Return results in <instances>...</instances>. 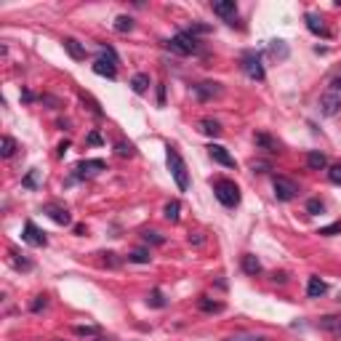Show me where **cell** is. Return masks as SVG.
Segmentation results:
<instances>
[{"instance_id":"6da1fadb","label":"cell","mask_w":341,"mask_h":341,"mask_svg":"<svg viewBox=\"0 0 341 341\" xmlns=\"http://www.w3.org/2000/svg\"><path fill=\"white\" fill-rule=\"evenodd\" d=\"M166 48L170 54H179V56H192L200 51V40L192 30H179L170 40H166Z\"/></svg>"},{"instance_id":"7a4b0ae2","label":"cell","mask_w":341,"mask_h":341,"mask_svg":"<svg viewBox=\"0 0 341 341\" xmlns=\"http://www.w3.org/2000/svg\"><path fill=\"white\" fill-rule=\"evenodd\" d=\"M168 152H166V160H168V170H170V176H173V181H176V187L184 192V189L189 187V173H187V163H184V157L179 155V149L176 147H170L168 144Z\"/></svg>"},{"instance_id":"3957f363","label":"cell","mask_w":341,"mask_h":341,"mask_svg":"<svg viewBox=\"0 0 341 341\" xmlns=\"http://www.w3.org/2000/svg\"><path fill=\"white\" fill-rule=\"evenodd\" d=\"M341 107V75H336L331 83H328L325 94L320 96V112L325 117H333Z\"/></svg>"},{"instance_id":"277c9868","label":"cell","mask_w":341,"mask_h":341,"mask_svg":"<svg viewBox=\"0 0 341 341\" xmlns=\"http://www.w3.org/2000/svg\"><path fill=\"white\" fill-rule=\"evenodd\" d=\"M213 195L224 208H238L240 205V187L229 179H216L213 181Z\"/></svg>"},{"instance_id":"5b68a950","label":"cell","mask_w":341,"mask_h":341,"mask_svg":"<svg viewBox=\"0 0 341 341\" xmlns=\"http://www.w3.org/2000/svg\"><path fill=\"white\" fill-rule=\"evenodd\" d=\"M240 67H242V72H245L251 80H259V83H261V80L267 77L259 51H245V54H242V59H240Z\"/></svg>"},{"instance_id":"8992f818","label":"cell","mask_w":341,"mask_h":341,"mask_svg":"<svg viewBox=\"0 0 341 341\" xmlns=\"http://www.w3.org/2000/svg\"><path fill=\"white\" fill-rule=\"evenodd\" d=\"M274 198H277L280 203H291L293 198L299 195V187L293 179H285V176H274Z\"/></svg>"},{"instance_id":"52a82bcc","label":"cell","mask_w":341,"mask_h":341,"mask_svg":"<svg viewBox=\"0 0 341 341\" xmlns=\"http://www.w3.org/2000/svg\"><path fill=\"white\" fill-rule=\"evenodd\" d=\"M22 240H24V242H30V245H35V248H45V245H48V238H45V232H40V229L35 227V221H32V219L24 221Z\"/></svg>"},{"instance_id":"ba28073f","label":"cell","mask_w":341,"mask_h":341,"mask_svg":"<svg viewBox=\"0 0 341 341\" xmlns=\"http://www.w3.org/2000/svg\"><path fill=\"white\" fill-rule=\"evenodd\" d=\"M213 14L221 16L227 24H232V27H235V19H238V5H235V0H219V3H213Z\"/></svg>"},{"instance_id":"9c48e42d","label":"cell","mask_w":341,"mask_h":341,"mask_svg":"<svg viewBox=\"0 0 341 341\" xmlns=\"http://www.w3.org/2000/svg\"><path fill=\"white\" fill-rule=\"evenodd\" d=\"M43 213L48 216L51 221H56V224H72V216L64 205H56V203H48V205H43Z\"/></svg>"},{"instance_id":"30bf717a","label":"cell","mask_w":341,"mask_h":341,"mask_svg":"<svg viewBox=\"0 0 341 341\" xmlns=\"http://www.w3.org/2000/svg\"><path fill=\"white\" fill-rule=\"evenodd\" d=\"M208 155L213 157V163H219V166H224V168H238L235 157L229 155L227 147H221V144H211V147H208Z\"/></svg>"},{"instance_id":"8fae6325","label":"cell","mask_w":341,"mask_h":341,"mask_svg":"<svg viewBox=\"0 0 341 341\" xmlns=\"http://www.w3.org/2000/svg\"><path fill=\"white\" fill-rule=\"evenodd\" d=\"M107 166H104V160H80L75 166V179H85V176H94L99 173V170H104Z\"/></svg>"},{"instance_id":"7c38bea8","label":"cell","mask_w":341,"mask_h":341,"mask_svg":"<svg viewBox=\"0 0 341 341\" xmlns=\"http://www.w3.org/2000/svg\"><path fill=\"white\" fill-rule=\"evenodd\" d=\"M304 22H307V30L312 35H320V37H331V30L325 27V22L320 19L317 14H304Z\"/></svg>"},{"instance_id":"4fadbf2b","label":"cell","mask_w":341,"mask_h":341,"mask_svg":"<svg viewBox=\"0 0 341 341\" xmlns=\"http://www.w3.org/2000/svg\"><path fill=\"white\" fill-rule=\"evenodd\" d=\"M253 141H256V147H259V149H264V152H270V155L280 152V144H277V139H272L270 134H264V131H259V134L253 136Z\"/></svg>"},{"instance_id":"5bb4252c","label":"cell","mask_w":341,"mask_h":341,"mask_svg":"<svg viewBox=\"0 0 341 341\" xmlns=\"http://www.w3.org/2000/svg\"><path fill=\"white\" fill-rule=\"evenodd\" d=\"M195 94H198L200 102H208V99H213V96L221 94V85L219 83H198L195 85Z\"/></svg>"},{"instance_id":"9a60e30c","label":"cell","mask_w":341,"mask_h":341,"mask_svg":"<svg viewBox=\"0 0 341 341\" xmlns=\"http://www.w3.org/2000/svg\"><path fill=\"white\" fill-rule=\"evenodd\" d=\"M325 293H328V283H325V280H320L317 274H312L309 285H307V296H309V299H320V296H325Z\"/></svg>"},{"instance_id":"2e32d148","label":"cell","mask_w":341,"mask_h":341,"mask_svg":"<svg viewBox=\"0 0 341 341\" xmlns=\"http://www.w3.org/2000/svg\"><path fill=\"white\" fill-rule=\"evenodd\" d=\"M94 72H96V75H102V77H109V80H115V77H117V67L112 62H107V59H96V62H94Z\"/></svg>"},{"instance_id":"e0dca14e","label":"cell","mask_w":341,"mask_h":341,"mask_svg":"<svg viewBox=\"0 0 341 341\" xmlns=\"http://www.w3.org/2000/svg\"><path fill=\"white\" fill-rule=\"evenodd\" d=\"M64 51H67V54L75 59V62H80V59H85V45H80L75 40V37H64Z\"/></svg>"},{"instance_id":"ac0fdd59","label":"cell","mask_w":341,"mask_h":341,"mask_svg":"<svg viewBox=\"0 0 341 341\" xmlns=\"http://www.w3.org/2000/svg\"><path fill=\"white\" fill-rule=\"evenodd\" d=\"M307 168L309 170H323V168H328V157H325V152H309L307 155Z\"/></svg>"},{"instance_id":"d6986e66","label":"cell","mask_w":341,"mask_h":341,"mask_svg":"<svg viewBox=\"0 0 341 341\" xmlns=\"http://www.w3.org/2000/svg\"><path fill=\"white\" fill-rule=\"evenodd\" d=\"M240 267H242V272H245V274H259V272H261V261L256 259L253 253H245V256H242V259H240Z\"/></svg>"},{"instance_id":"ffe728a7","label":"cell","mask_w":341,"mask_h":341,"mask_svg":"<svg viewBox=\"0 0 341 341\" xmlns=\"http://www.w3.org/2000/svg\"><path fill=\"white\" fill-rule=\"evenodd\" d=\"M200 134H205V136H221V123L213 120V117H203V120H200Z\"/></svg>"},{"instance_id":"44dd1931","label":"cell","mask_w":341,"mask_h":341,"mask_svg":"<svg viewBox=\"0 0 341 341\" xmlns=\"http://www.w3.org/2000/svg\"><path fill=\"white\" fill-rule=\"evenodd\" d=\"M166 219L170 221V224H176V221L181 219V203L179 200H170V203H166Z\"/></svg>"},{"instance_id":"7402d4cb","label":"cell","mask_w":341,"mask_h":341,"mask_svg":"<svg viewBox=\"0 0 341 341\" xmlns=\"http://www.w3.org/2000/svg\"><path fill=\"white\" fill-rule=\"evenodd\" d=\"M131 88H134V94H147L149 88V75H144V72H139V75H134V80H131Z\"/></svg>"},{"instance_id":"603a6c76","label":"cell","mask_w":341,"mask_h":341,"mask_svg":"<svg viewBox=\"0 0 341 341\" xmlns=\"http://www.w3.org/2000/svg\"><path fill=\"white\" fill-rule=\"evenodd\" d=\"M198 307L203 312H224V304H221V301H211L208 296H200L198 299Z\"/></svg>"},{"instance_id":"cb8c5ba5","label":"cell","mask_w":341,"mask_h":341,"mask_svg":"<svg viewBox=\"0 0 341 341\" xmlns=\"http://www.w3.org/2000/svg\"><path fill=\"white\" fill-rule=\"evenodd\" d=\"M320 328L323 331H331V333H341V317H320Z\"/></svg>"},{"instance_id":"d4e9b609","label":"cell","mask_w":341,"mask_h":341,"mask_svg":"<svg viewBox=\"0 0 341 341\" xmlns=\"http://www.w3.org/2000/svg\"><path fill=\"white\" fill-rule=\"evenodd\" d=\"M134 30V19L131 16H126V14H120L115 19V32H120V35H126V32H131Z\"/></svg>"},{"instance_id":"484cf974","label":"cell","mask_w":341,"mask_h":341,"mask_svg":"<svg viewBox=\"0 0 341 341\" xmlns=\"http://www.w3.org/2000/svg\"><path fill=\"white\" fill-rule=\"evenodd\" d=\"M80 102H83V104H88V107H91V112H94L96 117H104V112H102V104L96 102L91 94H85V91H80Z\"/></svg>"},{"instance_id":"4316f807","label":"cell","mask_w":341,"mask_h":341,"mask_svg":"<svg viewBox=\"0 0 341 341\" xmlns=\"http://www.w3.org/2000/svg\"><path fill=\"white\" fill-rule=\"evenodd\" d=\"M270 54H272L274 59H280V62H283V59H288V45H285L283 40H272V43H270Z\"/></svg>"},{"instance_id":"83f0119b","label":"cell","mask_w":341,"mask_h":341,"mask_svg":"<svg viewBox=\"0 0 341 341\" xmlns=\"http://www.w3.org/2000/svg\"><path fill=\"white\" fill-rule=\"evenodd\" d=\"M14 152H16V141L11 139V136H3V139H0V155L14 157Z\"/></svg>"},{"instance_id":"f1b7e54d","label":"cell","mask_w":341,"mask_h":341,"mask_svg":"<svg viewBox=\"0 0 341 341\" xmlns=\"http://www.w3.org/2000/svg\"><path fill=\"white\" fill-rule=\"evenodd\" d=\"M115 155L117 157H134L136 149H134V144H131V141H117L115 144Z\"/></svg>"},{"instance_id":"f546056e","label":"cell","mask_w":341,"mask_h":341,"mask_svg":"<svg viewBox=\"0 0 341 341\" xmlns=\"http://www.w3.org/2000/svg\"><path fill=\"white\" fill-rule=\"evenodd\" d=\"M147 304H149V307H157V309H163V307H166L168 301H166V296H163V291H160V288H155V291L149 293Z\"/></svg>"},{"instance_id":"4dcf8cb0","label":"cell","mask_w":341,"mask_h":341,"mask_svg":"<svg viewBox=\"0 0 341 341\" xmlns=\"http://www.w3.org/2000/svg\"><path fill=\"white\" fill-rule=\"evenodd\" d=\"M149 251H144V248H139V251H134V253H128V261H134V264H149Z\"/></svg>"},{"instance_id":"1f68e13d","label":"cell","mask_w":341,"mask_h":341,"mask_svg":"<svg viewBox=\"0 0 341 341\" xmlns=\"http://www.w3.org/2000/svg\"><path fill=\"white\" fill-rule=\"evenodd\" d=\"M11 264H14L16 270H22V272H30L32 270V261L30 259H19L16 251H11Z\"/></svg>"},{"instance_id":"d6a6232c","label":"cell","mask_w":341,"mask_h":341,"mask_svg":"<svg viewBox=\"0 0 341 341\" xmlns=\"http://www.w3.org/2000/svg\"><path fill=\"white\" fill-rule=\"evenodd\" d=\"M102 59H107V62H112L115 67H117V64H120V56H117V54H115V48H112V45H107V43H102Z\"/></svg>"},{"instance_id":"836d02e7","label":"cell","mask_w":341,"mask_h":341,"mask_svg":"<svg viewBox=\"0 0 341 341\" xmlns=\"http://www.w3.org/2000/svg\"><path fill=\"white\" fill-rule=\"evenodd\" d=\"M37 176H40V170H37V168H32L30 173L22 179V187H27V189H37Z\"/></svg>"},{"instance_id":"e575fe53","label":"cell","mask_w":341,"mask_h":341,"mask_svg":"<svg viewBox=\"0 0 341 341\" xmlns=\"http://www.w3.org/2000/svg\"><path fill=\"white\" fill-rule=\"evenodd\" d=\"M317 235H323V238H333V235H341V221H333V224L328 227H320Z\"/></svg>"},{"instance_id":"d590c367","label":"cell","mask_w":341,"mask_h":341,"mask_svg":"<svg viewBox=\"0 0 341 341\" xmlns=\"http://www.w3.org/2000/svg\"><path fill=\"white\" fill-rule=\"evenodd\" d=\"M323 211H325V205H323V200H320V198H312V200H307V213L317 216V213H323Z\"/></svg>"},{"instance_id":"8d00e7d4","label":"cell","mask_w":341,"mask_h":341,"mask_svg":"<svg viewBox=\"0 0 341 341\" xmlns=\"http://www.w3.org/2000/svg\"><path fill=\"white\" fill-rule=\"evenodd\" d=\"M328 181H331V184H341V163H333V166L328 168Z\"/></svg>"},{"instance_id":"74e56055","label":"cell","mask_w":341,"mask_h":341,"mask_svg":"<svg viewBox=\"0 0 341 341\" xmlns=\"http://www.w3.org/2000/svg\"><path fill=\"white\" fill-rule=\"evenodd\" d=\"M224 341H267V336H256V333H238V336H229Z\"/></svg>"},{"instance_id":"f35d334b","label":"cell","mask_w":341,"mask_h":341,"mask_svg":"<svg viewBox=\"0 0 341 341\" xmlns=\"http://www.w3.org/2000/svg\"><path fill=\"white\" fill-rule=\"evenodd\" d=\"M144 240L155 242V245H163V242H166V238H163L160 232H155V229H147V232H144Z\"/></svg>"},{"instance_id":"ab89813d","label":"cell","mask_w":341,"mask_h":341,"mask_svg":"<svg viewBox=\"0 0 341 341\" xmlns=\"http://www.w3.org/2000/svg\"><path fill=\"white\" fill-rule=\"evenodd\" d=\"M75 333H77V336H96V333H99V328H96V325H77Z\"/></svg>"},{"instance_id":"60d3db41","label":"cell","mask_w":341,"mask_h":341,"mask_svg":"<svg viewBox=\"0 0 341 341\" xmlns=\"http://www.w3.org/2000/svg\"><path fill=\"white\" fill-rule=\"evenodd\" d=\"M251 170H253V173H267V170H272V166H270V163H264V160H253Z\"/></svg>"},{"instance_id":"b9f144b4","label":"cell","mask_w":341,"mask_h":341,"mask_svg":"<svg viewBox=\"0 0 341 341\" xmlns=\"http://www.w3.org/2000/svg\"><path fill=\"white\" fill-rule=\"evenodd\" d=\"M48 307V299L45 296H37L35 301H32V312H40V309H45Z\"/></svg>"},{"instance_id":"7bdbcfd3","label":"cell","mask_w":341,"mask_h":341,"mask_svg":"<svg viewBox=\"0 0 341 341\" xmlns=\"http://www.w3.org/2000/svg\"><path fill=\"white\" fill-rule=\"evenodd\" d=\"M157 104L166 107V85H157Z\"/></svg>"},{"instance_id":"ee69618b","label":"cell","mask_w":341,"mask_h":341,"mask_svg":"<svg viewBox=\"0 0 341 341\" xmlns=\"http://www.w3.org/2000/svg\"><path fill=\"white\" fill-rule=\"evenodd\" d=\"M40 102H45V104H51V107H54V109H56V107H62V102H59L56 96H40Z\"/></svg>"},{"instance_id":"f6af8a7d","label":"cell","mask_w":341,"mask_h":341,"mask_svg":"<svg viewBox=\"0 0 341 341\" xmlns=\"http://www.w3.org/2000/svg\"><path fill=\"white\" fill-rule=\"evenodd\" d=\"M88 144H102V134H99V131H91V134H88Z\"/></svg>"},{"instance_id":"bcb514c9","label":"cell","mask_w":341,"mask_h":341,"mask_svg":"<svg viewBox=\"0 0 341 341\" xmlns=\"http://www.w3.org/2000/svg\"><path fill=\"white\" fill-rule=\"evenodd\" d=\"M285 280H288L285 272H274V274H272V283H285Z\"/></svg>"},{"instance_id":"7dc6e473","label":"cell","mask_w":341,"mask_h":341,"mask_svg":"<svg viewBox=\"0 0 341 341\" xmlns=\"http://www.w3.org/2000/svg\"><path fill=\"white\" fill-rule=\"evenodd\" d=\"M35 99H37V96L32 94V91H22V102H27V104H30V102H35Z\"/></svg>"},{"instance_id":"c3c4849f","label":"cell","mask_w":341,"mask_h":341,"mask_svg":"<svg viewBox=\"0 0 341 341\" xmlns=\"http://www.w3.org/2000/svg\"><path fill=\"white\" fill-rule=\"evenodd\" d=\"M203 240H205V238H203V235H200V232H195V235H189V242H195V245H203Z\"/></svg>"},{"instance_id":"681fc988","label":"cell","mask_w":341,"mask_h":341,"mask_svg":"<svg viewBox=\"0 0 341 341\" xmlns=\"http://www.w3.org/2000/svg\"><path fill=\"white\" fill-rule=\"evenodd\" d=\"M67 149H69V141L64 139L62 144H59V157H64V152H67Z\"/></svg>"}]
</instances>
